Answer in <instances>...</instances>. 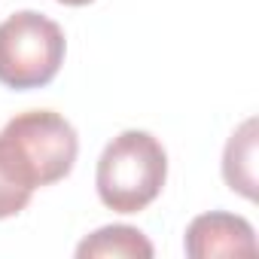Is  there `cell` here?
I'll return each instance as SVG.
<instances>
[{"instance_id": "obj_1", "label": "cell", "mask_w": 259, "mask_h": 259, "mask_svg": "<svg viewBox=\"0 0 259 259\" xmlns=\"http://www.w3.org/2000/svg\"><path fill=\"white\" fill-rule=\"evenodd\" d=\"M79 138L73 125L55 110H28L13 116L0 132V162L28 186H52L73 171Z\"/></svg>"}, {"instance_id": "obj_2", "label": "cell", "mask_w": 259, "mask_h": 259, "mask_svg": "<svg viewBox=\"0 0 259 259\" xmlns=\"http://www.w3.org/2000/svg\"><path fill=\"white\" fill-rule=\"evenodd\" d=\"M165 180H168L165 147L150 132H138V128L116 135L104 147L95 171L98 198L104 201V207L116 213H138L150 207L162 195Z\"/></svg>"}, {"instance_id": "obj_3", "label": "cell", "mask_w": 259, "mask_h": 259, "mask_svg": "<svg viewBox=\"0 0 259 259\" xmlns=\"http://www.w3.org/2000/svg\"><path fill=\"white\" fill-rule=\"evenodd\" d=\"M67 40L58 22L22 10L0 22V82L16 92L49 85L64 64Z\"/></svg>"}, {"instance_id": "obj_4", "label": "cell", "mask_w": 259, "mask_h": 259, "mask_svg": "<svg viewBox=\"0 0 259 259\" xmlns=\"http://www.w3.org/2000/svg\"><path fill=\"white\" fill-rule=\"evenodd\" d=\"M186 256L213 259V256H256V232L244 217L210 210L189 223L186 229Z\"/></svg>"}, {"instance_id": "obj_5", "label": "cell", "mask_w": 259, "mask_h": 259, "mask_svg": "<svg viewBox=\"0 0 259 259\" xmlns=\"http://www.w3.org/2000/svg\"><path fill=\"white\" fill-rule=\"evenodd\" d=\"M223 177L232 192L256 198V119H247L229 138L223 153Z\"/></svg>"}, {"instance_id": "obj_6", "label": "cell", "mask_w": 259, "mask_h": 259, "mask_svg": "<svg viewBox=\"0 0 259 259\" xmlns=\"http://www.w3.org/2000/svg\"><path fill=\"white\" fill-rule=\"evenodd\" d=\"M79 259H95V256H122V259H153V244L147 235L135 226H104L92 232L79 247Z\"/></svg>"}, {"instance_id": "obj_7", "label": "cell", "mask_w": 259, "mask_h": 259, "mask_svg": "<svg viewBox=\"0 0 259 259\" xmlns=\"http://www.w3.org/2000/svg\"><path fill=\"white\" fill-rule=\"evenodd\" d=\"M31 195H34V192H31L28 186H22V183L7 171V165L0 162V220H10V217L22 213V210L28 207Z\"/></svg>"}, {"instance_id": "obj_8", "label": "cell", "mask_w": 259, "mask_h": 259, "mask_svg": "<svg viewBox=\"0 0 259 259\" xmlns=\"http://www.w3.org/2000/svg\"><path fill=\"white\" fill-rule=\"evenodd\" d=\"M58 4H64V7H89L95 0H58Z\"/></svg>"}]
</instances>
